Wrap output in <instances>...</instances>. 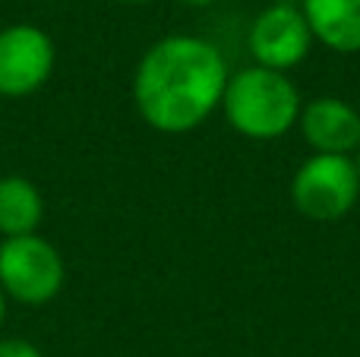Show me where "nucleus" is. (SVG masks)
Returning a JSON list of instances; mask_svg holds the SVG:
<instances>
[{"mask_svg": "<svg viewBox=\"0 0 360 357\" xmlns=\"http://www.w3.org/2000/svg\"><path fill=\"white\" fill-rule=\"evenodd\" d=\"M300 108H304V98L291 76L250 63L228 76L218 111L224 114L237 136L253 139V143H272L297 126Z\"/></svg>", "mask_w": 360, "mask_h": 357, "instance_id": "obj_2", "label": "nucleus"}, {"mask_svg": "<svg viewBox=\"0 0 360 357\" xmlns=\"http://www.w3.org/2000/svg\"><path fill=\"white\" fill-rule=\"evenodd\" d=\"M4 323H6V294L0 291V329H4Z\"/></svg>", "mask_w": 360, "mask_h": 357, "instance_id": "obj_11", "label": "nucleus"}, {"mask_svg": "<svg viewBox=\"0 0 360 357\" xmlns=\"http://www.w3.org/2000/svg\"><path fill=\"white\" fill-rule=\"evenodd\" d=\"M313 41L335 54H360V0H300Z\"/></svg>", "mask_w": 360, "mask_h": 357, "instance_id": "obj_8", "label": "nucleus"}, {"mask_svg": "<svg viewBox=\"0 0 360 357\" xmlns=\"http://www.w3.org/2000/svg\"><path fill=\"white\" fill-rule=\"evenodd\" d=\"M54 38L35 22H13L0 29V98L35 95L54 76Z\"/></svg>", "mask_w": 360, "mask_h": 357, "instance_id": "obj_5", "label": "nucleus"}, {"mask_svg": "<svg viewBox=\"0 0 360 357\" xmlns=\"http://www.w3.org/2000/svg\"><path fill=\"white\" fill-rule=\"evenodd\" d=\"M228 76V60L209 38L165 35L133 70V105L155 133L184 136L221 108Z\"/></svg>", "mask_w": 360, "mask_h": 357, "instance_id": "obj_1", "label": "nucleus"}, {"mask_svg": "<svg viewBox=\"0 0 360 357\" xmlns=\"http://www.w3.org/2000/svg\"><path fill=\"white\" fill-rule=\"evenodd\" d=\"M67 266L48 238L25 234L0 240V291L6 301H16L22 307H44L60 294Z\"/></svg>", "mask_w": 360, "mask_h": 357, "instance_id": "obj_3", "label": "nucleus"}, {"mask_svg": "<svg viewBox=\"0 0 360 357\" xmlns=\"http://www.w3.org/2000/svg\"><path fill=\"white\" fill-rule=\"evenodd\" d=\"M291 202L310 221H338L360 202L354 155H310L291 177Z\"/></svg>", "mask_w": 360, "mask_h": 357, "instance_id": "obj_4", "label": "nucleus"}, {"mask_svg": "<svg viewBox=\"0 0 360 357\" xmlns=\"http://www.w3.org/2000/svg\"><path fill=\"white\" fill-rule=\"evenodd\" d=\"M297 130L313 155H354L360 149V111L338 95L304 101Z\"/></svg>", "mask_w": 360, "mask_h": 357, "instance_id": "obj_7", "label": "nucleus"}, {"mask_svg": "<svg viewBox=\"0 0 360 357\" xmlns=\"http://www.w3.org/2000/svg\"><path fill=\"white\" fill-rule=\"evenodd\" d=\"M354 164H357V177H360V149L354 152Z\"/></svg>", "mask_w": 360, "mask_h": 357, "instance_id": "obj_13", "label": "nucleus"}, {"mask_svg": "<svg viewBox=\"0 0 360 357\" xmlns=\"http://www.w3.org/2000/svg\"><path fill=\"white\" fill-rule=\"evenodd\" d=\"M44 221V196L29 177H0V238H25L38 234Z\"/></svg>", "mask_w": 360, "mask_h": 357, "instance_id": "obj_9", "label": "nucleus"}, {"mask_svg": "<svg viewBox=\"0 0 360 357\" xmlns=\"http://www.w3.org/2000/svg\"><path fill=\"white\" fill-rule=\"evenodd\" d=\"M0 357H44V354L29 339H0Z\"/></svg>", "mask_w": 360, "mask_h": 357, "instance_id": "obj_10", "label": "nucleus"}, {"mask_svg": "<svg viewBox=\"0 0 360 357\" xmlns=\"http://www.w3.org/2000/svg\"><path fill=\"white\" fill-rule=\"evenodd\" d=\"M124 4H155V0H124Z\"/></svg>", "mask_w": 360, "mask_h": 357, "instance_id": "obj_14", "label": "nucleus"}, {"mask_svg": "<svg viewBox=\"0 0 360 357\" xmlns=\"http://www.w3.org/2000/svg\"><path fill=\"white\" fill-rule=\"evenodd\" d=\"M313 44L316 41L300 6L285 4V0L256 13L247 32V51L253 63L275 73H291L294 67H300L310 57Z\"/></svg>", "mask_w": 360, "mask_h": 357, "instance_id": "obj_6", "label": "nucleus"}, {"mask_svg": "<svg viewBox=\"0 0 360 357\" xmlns=\"http://www.w3.org/2000/svg\"><path fill=\"white\" fill-rule=\"evenodd\" d=\"M180 4H186V6H209V4H215V0H180Z\"/></svg>", "mask_w": 360, "mask_h": 357, "instance_id": "obj_12", "label": "nucleus"}]
</instances>
